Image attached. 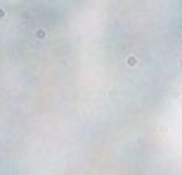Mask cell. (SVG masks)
Returning a JSON list of instances; mask_svg holds the SVG:
<instances>
[{
  "label": "cell",
  "instance_id": "obj_1",
  "mask_svg": "<svg viewBox=\"0 0 182 175\" xmlns=\"http://www.w3.org/2000/svg\"><path fill=\"white\" fill-rule=\"evenodd\" d=\"M36 38H38V40H45V38H47V31H45V28H36Z\"/></svg>",
  "mask_w": 182,
  "mask_h": 175
},
{
  "label": "cell",
  "instance_id": "obj_2",
  "mask_svg": "<svg viewBox=\"0 0 182 175\" xmlns=\"http://www.w3.org/2000/svg\"><path fill=\"white\" fill-rule=\"evenodd\" d=\"M126 61H128V66H137V57H133V54H130Z\"/></svg>",
  "mask_w": 182,
  "mask_h": 175
},
{
  "label": "cell",
  "instance_id": "obj_3",
  "mask_svg": "<svg viewBox=\"0 0 182 175\" xmlns=\"http://www.w3.org/2000/svg\"><path fill=\"white\" fill-rule=\"evenodd\" d=\"M0 19H5V9L0 7Z\"/></svg>",
  "mask_w": 182,
  "mask_h": 175
}]
</instances>
